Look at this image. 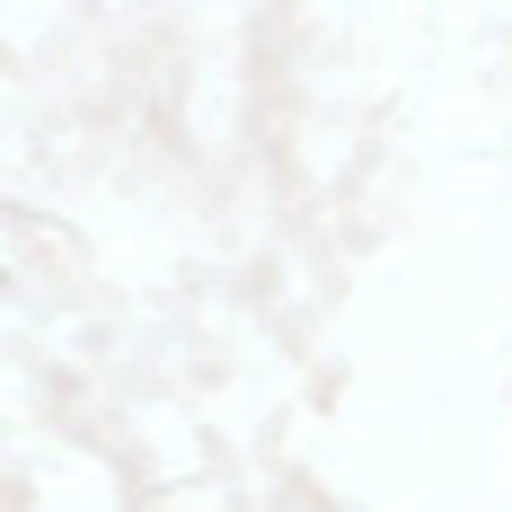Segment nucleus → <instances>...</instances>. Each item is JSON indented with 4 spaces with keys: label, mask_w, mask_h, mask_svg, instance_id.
Listing matches in <instances>:
<instances>
[]
</instances>
